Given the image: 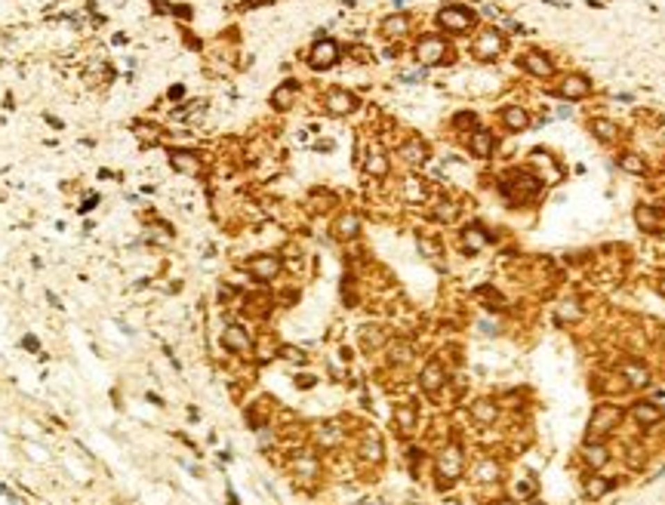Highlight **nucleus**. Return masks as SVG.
Wrapping results in <instances>:
<instances>
[{
	"mask_svg": "<svg viewBox=\"0 0 665 505\" xmlns=\"http://www.w3.org/2000/svg\"><path fill=\"white\" fill-rule=\"evenodd\" d=\"M619 422H622V410L610 407V404H600V407H595V413H591V419H589V429H585V444L604 440Z\"/></svg>",
	"mask_w": 665,
	"mask_h": 505,
	"instance_id": "nucleus-6",
	"label": "nucleus"
},
{
	"mask_svg": "<svg viewBox=\"0 0 665 505\" xmlns=\"http://www.w3.org/2000/svg\"><path fill=\"white\" fill-rule=\"evenodd\" d=\"M296 99H299V81H284V83H277L274 90H271V108L274 111H290L293 105H296Z\"/></svg>",
	"mask_w": 665,
	"mask_h": 505,
	"instance_id": "nucleus-20",
	"label": "nucleus"
},
{
	"mask_svg": "<svg viewBox=\"0 0 665 505\" xmlns=\"http://www.w3.org/2000/svg\"><path fill=\"white\" fill-rule=\"evenodd\" d=\"M634 222L641 231H656L659 229V210H653L650 204H638L634 207Z\"/></svg>",
	"mask_w": 665,
	"mask_h": 505,
	"instance_id": "nucleus-29",
	"label": "nucleus"
},
{
	"mask_svg": "<svg viewBox=\"0 0 665 505\" xmlns=\"http://www.w3.org/2000/svg\"><path fill=\"white\" fill-rule=\"evenodd\" d=\"M361 229H363V222H361V216H357L354 210L339 213V216H336V222H333V234H336V240H342V244H348V240H357V238H361Z\"/></svg>",
	"mask_w": 665,
	"mask_h": 505,
	"instance_id": "nucleus-18",
	"label": "nucleus"
},
{
	"mask_svg": "<svg viewBox=\"0 0 665 505\" xmlns=\"http://www.w3.org/2000/svg\"><path fill=\"white\" fill-rule=\"evenodd\" d=\"M361 459L363 462H382V438L373 429H367L361 435Z\"/></svg>",
	"mask_w": 665,
	"mask_h": 505,
	"instance_id": "nucleus-26",
	"label": "nucleus"
},
{
	"mask_svg": "<svg viewBox=\"0 0 665 505\" xmlns=\"http://www.w3.org/2000/svg\"><path fill=\"white\" fill-rule=\"evenodd\" d=\"M450 126H453L456 133H466V136H468L471 130H477V126H481V120H477V115H475L471 108H466V111H456V115L450 117Z\"/></svg>",
	"mask_w": 665,
	"mask_h": 505,
	"instance_id": "nucleus-31",
	"label": "nucleus"
},
{
	"mask_svg": "<svg viewBox=\"0 0 665 505\" xmlns=\"http://www.w3.org/2000/svg\"><path fill=\"white\" fill-rule=\"evenodd\" d=\"M545 188V179L539 173H530V169H511V173L502 176L499 182V194L509 204H524V201H536Z\"/></svg>",
	"mask_w": 665,
	"mask_h": 505,
	"instance_id": "nucleus-1",
	"label": "nucleus"
},
{
	"mask_svg": "<svg viewBox=\"0 0 665 505\" xmlns=\"http://www.w3.org/2000/svg\"><path fill=\"white\" fill-rule=\"evenodd\" d=\"M404 191L410 201H422V197H425V185H422V179H416V176H410V179L404 182Z\"/></svg>",
	"mask_w": 665,
	"mask_h": 505,
	"instance_id": "nucleus-37",
	"label": "nucleus"
},
{
	"mask_svg": "<svg viewBox=\"0 0 665 505\" xmlns=\"http://www.w3.org/2000/svg\"><path fill=\"white\" fill-rule=\"evenodd\" d=\"M434 219H441V222H453V219H456V204L441 201L438 207H434Z\"/></svg>",
	"mask_w": 665,
	"mask_h": 505,
	"instance_id": "nucleus-38",
	"label": "nucleus"
},
{
	"mask_svg": "<svg viewBox=\"0 0 665 505\" xmlns=\"http://www.w3.org/2000/svg\"><path fill=\"white\" fill-rule=\"evenodd\" d=\"M499 478H502V465H499L496 459L477 462V468H475V481L477 483H496Z\"/></svg>",
	"mask_w": 665,
	"mask_h": 505,
	"instance_id": "nucleus-30",
	"label": "nucleus"
},
{
	"mask_svg": "<svg viewBox=\"0 0 665 505\" xmlns=\"http://www.w3.org/2000/svg\"><path fill=\"white\" fill-rule=\"evenodd\" d=\"M579 317H582V305H579V299L567 296V299H561V302H557V308H555V321L561 324V326L576 324Z\"/></svg>",
	"mask_w": 665,
	"mask_h": 505,
	"instance_id": "nucleus-25",
	"label": "nucleus"
},
{
	"mask_svg": "<svg viewBox=\"0 0 665 505\" xmlns=\"http://www.w3.org/2000/svg\"><path fill=\"white\" fill-rule=\"evenodd\" d=\"M357 96L352 90H345V87H330L324 92V108H327V115H333V117H348V115H354L357 111Z\"/></svg>",
	"mask_w": 665,
	"mask_h": 505,
	"instance_id": "nucleus-12",
	"label": "nucleus"
},
{
	"mask_svg": "<svg viewBox=\"0 0 665 505\" xmlns=\"http://www.w3.org/2000/svg\"><path fill=\"white\" fill-rule=\"evenodd\" d=\"M348 53H352L354 62H370V49L367 47H348Z\"/></svg>",
	"mask_w": 665,
	"mask_h": 505,
	"instance_id": "nucleus-41",
	"label": "nucleus"
},
{
	"mask_svg": "<svg viewBox=\"0 0 665 505\" xmlns=\"http://www.w3.org/2000/svg\"><path fill=\"white\" fill-rule=\"evenodd\" d=\"M595 87H591V81L585 74H579V71H567V74L557 81V90L555 96L564 99V102H582V99H589Z\"/></svg>",
	"mask_w": 665,
	"mask_h": 505,
	"instance_id": "nucleus-10",
	"label": "nucleus"
},
{
	"mask_svg": "<svg viewBox=\"0 0 665 505\" xmlns=\"http://www.w3.org/2000/svg\"><path fill=\"white\" fill-rule=\"evenodd\" d=\"M632 416L638 419L641 425H653V422H659V419H662V410L653 407V404H638V407L632 410Z\"/></svg>",
	"mask_w": 665,
	"mask_h": 505,
	"instance_id": "nucleus-33",
	"label": "nucleus"
},
{
	"mask_svg": "<svg viewBox=\"0 0 665 505\" xmlns=\"http://www.w3.org/2000/svg\"><path fill=\"white\" fill-rule=\"evenodd\" d=\"M662 293H665V283H662Z\"/></svg>",
	"mask_w": 665,
	"mask_h": 505,
	"instance_id": "nucleus-44",
	"label": "nucleus"
},
{
	"mask_svg": "<svg viewBox=\"0 0 665 505\" xmlns=\"http://www.w3.org/2000/svg\"><path fill=\"white\" fill-rule=\"evenodd\" d=\"M462 468H466V456H462V447L459 444H443L438 459H434V474H438L441 487H453L459 481Z\"/></svg>",
	"mask_w": 665,
	"mask_h": 505,
	"instance_id": "nucleus-5",
	"label": "nucleus"
},
{
	"mask_svg": "<svg viewBox=\"0 0 665 505\" xmlns=\"http://www.w3.org/2000/svg\"><path fill=\"white\" fill-rule=\"evenodd\" d=\"M625 373H628V379H632L634 386H641V382H647V373H643V370H638V367H625Z\"/></svg>",
	"mask_w": 665,
	"mask_h": 505,
	"instance_id": "nucleus-42",
	"label": "nucleus"
},
{
	"mask_svg": "<svg viewBox=\"0 0 665 505\" xmlns=\"http://www.w3.org/2000/svg\"><path fill=\"white\" fill-rule=\"evenodd\" d=\"M416 422H419L416 407H413V404H397L395 407V429L400 431V435H410V431L416 429Z\"/></svg>",
	"mask_w": 665,
	"mask_h": 505,
	"instance_id": "nucleus-27",
	"label": "nucleus"
},
{
	"mask_svg": "<svg viewBox=\"0 0 665 505\" xmlns=\"http://www.w3.org/2000/svg\"><path fill=\"white\" fill-rule=\"evenodd\" d=\"M616 163H619V169H625V173H632V176H643V173H647V163H643V158H641V154H634V151H622L616 158Z\"/></svg>",
	"mask_w": 665,
	"mask_h": 505,
	"instance_id": "nucleus-32",
	"label": "nucleus"
},
{
	"mask_svg": "<svg viewBox=\"0 0 665 505\" xmlns=\"http://www.w3.org/2000/svg\"><path fill=\"white\" fill-rule=\"evenodd\" d=\"M499 120H502V126L509 133H527L533 126V117H530V111L524 108V105H518V102H509V105H502L499 108Z\"/></svg>",
	"mask_w": 665,
	"mask_h": 505,
	"instance_id": "nucleus-15",
	"label": "nucleus"
},
{
	"mask_svg": "<svg viewBox=\"0 0 665 505\" xmlns=\"http://www.w3.org/2000/svg\"><path fill=\"white\" fill-rule=\"evenodd\" d=\"M419 250L425 253L428 259H434V256L441 253V247H438V244H432V240H428V238H419Z\"/></svg>",
	"mask_w": 665,
	"mask_h": 505,
	"instance_id": "nucleus-40",
	"label": "nucleus"
},
{
	"mask_svg": "<svg viewBox=\"0 0 665 505\" xmlns=\"http://www.w3.org/2000/svg\"><path fill=\"white\" fill-rule=\"evenodd\" d=\"M459 240H462V247H466V253H481L484 247L493 240V234L484 229V225H466L459 234Z\"/></svg>",
	"mask_w": 665,
	"mask_h": 505,
	"instance_id": "nucleus-22",
	"label": "nucleus"
},
{
	"mask_svg": "<svg viewBox=\"0 0 665 505\" xmlns=\"http://www.w3.org/2000/svg\"><path fill=\"white\" fill-rule=\"evenodd\" d=\"M582 459H585V465L589 468H604L607 462H610V450H607L600 440H595V444H585V450H582Z\"/></svg>",
	"mask_w": 665,
	"mask_h": 505,
	"instance_id": "nucleus-28",
	"label": "nucleus"
},
{
	"mask_svg": "<svg viewBox=\"0 0 665 505\" xmlns=\"http://www.w3.org/2000/svg\"><path fill=\"white\" fill-rule=\"evenodd\" d=\"M589 130L591 136L598 142H604V145H613V142H619V126L613 124L610 117H591L589 120Z\"/></svg>",
	"mask_w": 665,
	"mask_h": 505,
	"instance_id": "nucleus-24",
	"label": "nucleus"
},
{
	"mask_svg": "<svg viewBox=\"0 0 665 505\" xmlns=\"http://www.w3.org/2000/svg\"><path fill=\"white\" fill-rule=\"evenodd\" d=\"M397 154H400V160L410 163V167H422L432 151H428V145H425V139H422V136H410V139H404L397 145Z\"/></svg>",
	"mask_w": 665,
	"mask_h": 505,
	"instance_id": "nucleus-19",
	"label": "nucleus"
},
{
	"mask_svg": "<svg viewBox=\"0 0 665 505\" xmlns=\"http://www.w3.org/2000/svg\"><path fill=\"white\" fill-rule=\"evenodd\" d=\"M434 25L441 28V34L447 38H471L477 31V13L468 10L466 3H447L438 10Z\"/></svg>",
	"mask_w": 665,
	"mask_h": 505,
	"instance_id": "nucleus-2",
	"label": "nucleus"
},
{
	"mask_svg": "<svg viewBox=\"0 0 665 505\" xmlns=\"http://www.w3.org/2000/svg\"><path fill=\"white\" fill-rule=\"evenodd\" d=\"M471 419H475L477 425H493L499 419V404L493 401V397H477V401L471 404Z\"/></svg>",
	"mask_w": 665,
	"mask_h": 505,
	"instance_id": "nucleus-23",
	"label": "nucleus"
},
{
	"mask_svg": "<svg viewBox=\"0 0 665 505\" xmlns=\"http://www.w3.org/2000/svg\"><path fill=\"white\" fill-rule=\"evenodd\" d=\"M466 148H468L471 158L490 160L493 154H496V148H499V139H496V133H493L490 126H477V130H471L466 136Z\"/></svg>",
	"mask_w": 665,
	"mask_h": 505,
	"instance_id": "nucleus-11",
	"label": "nucleus"
},
{
	"mask_svg": "<svg viewBox=\"0 0 665 505\" xmlns=\"http://www.w3.org/2000/svg\"><path fill=\"white\" fill-rule=\"evenodd\" d=\"M518 68L524 71V74L536 77V81H552L557 74L555 68V59L548 53H542V49H527V53L518 56Z\"/></svg>",
	"mask_w": 665,
	"mask_h": 505,
	"instance_id": "nucleus-9",
	"label": "nucleus"
},
{
	"mask_svg": "<svg viewBox=\"0 0 665 505\" xmlns=\"http://www.w3.org/2000/svg\"><path fill=\"white\" fill-rule=\"evenodd\" d=\"M363 173L373 176V179H385V176L391 173L388 151H382V148H370V151L363 154Z\"/></svg>",
	"mask_w": 665,
	"mask_h": 505,
	"instance_id": "nucleus-21",
	"label": "nucleus"
},
{
	"mask_svg": "<svg viewBox=\"0 0 665 505\" xmlns=\"http://www.w3.org/2000/svg\"><path fill=\"white\" fill-rule=\"evenodd\" d=\"M388 361H391V364H397V367L410 364V361H413V345L410 342H391Z\"/></svg>",
	"mask_w": 665,
	"mask_h": 505,
	"instance_id": "nucleus-34",
	"label": "nucleus"
},
{
	"mask_svg": "<svg viewBox=\"0 0 665 505\" xmlns=\"http://www.w3.org/2000/svg\"><path fill=\"white\" fill-rule=\"evenodd\" d=\"M490 505H518V502H514V499H493Z\"/></svg>",
	"mask_w": 665,
	"mask_h": 505,
	"instance_id": "nucleus-43",
	"label": "nucleus"
},
{
	"mask_svg": "<svg viewBox=\"0 0 665 505\" xmlns=\"http://www.w3.org/2000/svg\"><path fill=\"white\" fill-rule=\"evenodd\" d=\"M447 367L441 364V358H432L425 367H422V373H419V388L425 391L428 397H434V395H441L443 386H447Z\"/></svg>",
	"mask_w": 665,
	"mask_h": 505,
	"instance_id": "nucleus-13",
	"label": "nucleus"
},
{
	"mask_svg": "<svg viewBox=\"0 0 665 505\" xmlns=\"http://www.w3.org/2000/svg\"><path fill=\"white\" fill-rule=\"evenodd\" d=\"M518 493L524 496V499L536 496V481H533V478H518Z\"/></svg>",
	"mask_w": 665,
	"mask_h": 505,
	"instance_id": "nucleus-39",
	"label": "nucleus"
},
{
	"mask_svg": "<svg viewBox=\"0 0 665 505\" xmlns=\"http://www.w3.org/2000/svg\"><path fill=\"white\" fill-rule=\"evenodd\" d=\"M244 268H247V274L253 277V281L271 283L274 277H281L284 259H281L277 253H256V256H249V259L244 262Z\"/></svg>",
	"mask_w": 665,
	"mask_h": 505,
	"instance_id": "nucleus-8",
	"label": "nucleus"
},
{
	"mask_svg": "<svg viewBox=\"0 0 665 505\" xmlns=\"http://www.w3.org/2000/svg\"><path fill=\"white\" fill-rule=\"evenodd\" d=\"M342 59V47L336 44L333 38H318L309 49V56H305V62H309L311 71H330L339 65Z\"/></svg>",
	"mask_w": 665,
	"mask_h": 505,
	"instance_id": "nucleus-7",
	"label": "nucleus"
},
{
	"mask_svg": "<svg viewBox=\"0 0 665 505\" xmlns=\"http://www.w3.org/2000/svg\"><path fill=\"white\" fill-rule=\"evenodd\" d=\"M509 49V38L499 25H487V28H477L471 34V56L477 62H496L499 56Z\"/></svg>",
	"mask_w": 665,
	"mask_h": 505,
	"instance_id": "nucleus-4",
	"label": "nucleus"
},
{
	"mask_svg": "<svg viewBox=\"0 0 665 505\" xmlns=\"http://www.w3.org/2000/svg\"><path fill=\"white\" fill-rule=\"evenodd\" d=\"M610 487H613V481L598 478V474H595V478H589V483H585V496H589V499H600V496H604Z\"/></svg>",
	"mask_w": 665,
	"mask_h": 505,
	"instance_id": "nucleus-36",
	"label": "nucleus"
},
{
	"mask_svg": "<svg viewBox=\"0 0 665 505\" xmlns=\"http://www.w3.org/2000/svg\"><path fill=\"white\" fill-rule=\"evenodd\" d=\"M413 56H416V62L422 68H438L453 59V44H450L447 34H441V31L422 34L416 40V47H413Z\"/></svg>",
	"mask_w": 665,
	"mask_h": 505,
	"instance_id": "nucleus-3",
	"label": "nucleus"
},
{
	"mask_svg": "<svg viewBox=\"0 0 665 505\" xmlns=\"http://www.w3.org/2000/svg\"><path fill=\"white\" fill-rule=\"evenodd\" d=\"M410 31H413L410 13H391V16H385L382 22H379V34H382L385 40H400Z\"/></svg>",
	"mask_w": 665,
	"mask_h": 505,
	"instance_id": "nucleus-17",
	"label": "nucleus"
},
{
	"mask_svg": "<svg viewBox=\"0 0 665 505\" xmlns=\"http://www.w3.org/2000/svg\"><path fill=\"white\" fill-rule=\"evenodd\" d=\"M361 342H363V348H382L385 345V330H379V326H363L361 330Z\"/></svg>",
	"mask_w": 665,
	"mask_h": 505,
	"instance_id": "nucleus-35",
	"label": "nucleus"
},
{
	"mask_svg": "<svg viewBox=\"0 0 665 505\" xmlns=\"http://www.w3.org/2000/svg\"><path fill=\"white\" fill-rule=\"evenodd\" d=\"M222 348L231 351V354H249V351H253V339H249L247 326L228 324L225 330H222Z\"/></svg>",
	"mask_w": 665,
	"mask_h": 505,
	"instance_id": "nucleus-16",
	"label": "nucleus"
},
{
	"mask_svg": "<svg viewBox=\"0 0 665 505\" xmlns=\"http://www.w3.org/2000/svg\"><path fill=\"white\" fill-rule=\"evenodd\" d=\"M170 154V167L176 169L179 176H188V179H197L204 176V160H200L197 151H188V148H173Z\"/></svg>",
	"mask_w": 665,
	"mask_h": 505,
	"instance_id": "nucleus-14",
	"label": "nucleus"
}]
</instances>
